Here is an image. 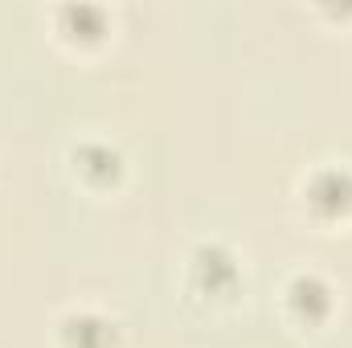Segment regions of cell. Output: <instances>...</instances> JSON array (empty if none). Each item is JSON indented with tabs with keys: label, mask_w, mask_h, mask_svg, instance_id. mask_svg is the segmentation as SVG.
I'll return each instance as SVG.
<instances>
[{
	"label": "cell",
	"mask_w": 352,
	"mask_h": 348,
	"mask_svg": "<svg viewBox=\"0 0 352 348\" xmlns=\"http://www.w3.org/2000/svg\"><path fill=\"white\" fill-rule=\"evenodd\" d=\"M62 336L70 348H111L115 345V324H107L94 312H78L62 324Z\"/></svg>",
	"instance_id": "cell-4"
},
{
	"label": "cell",
	"mask_w": 352,
	"mask_h": 348,
	"mask_svg": "<svg viewBox=\"0 0 352 348\" xmlns=\"http://www.w3.org/2000/svg\"><path fill=\"white\" fill-rule=\"evenodd\" d=\"M291 307H295V316L307 320V324L324 320V316L332 312V291H328V283H324L320 274H299V279L291 283Z\"/></svg>",
	"instance_id": "cell-3"
},
{
	"label": "cell",
	"mask_w": 352,
	"mask_h": 348,
	"mask_svg": "<svg viewBox=\"0 0 352 348\" xmlns=\"http://www.w3.org/2000/svg\"><path fill=\"white\" fill-rule=\"evenodd\" d=\"M307 201L320 213H349L352 209V173L349 168H320L307 184Z\"/></svg>",
	"instance_id": "cell-2"
},
{
	"label": "cell",
	"mask_w": 352,
	"mask_h": 348,
	"mask_svg": "<svg viewBox=\"0 0 352 348\" xmlns=\"http://www.w3.org/2000/svg\"><path fill=\"white\" fill-rule=\"evenodd\" d=\"M192 270H197V283H201L209 295H226V291H234V283H238V262H234L230 250H221L217 242L197 246Z\"/></svg>",
	"instance_id": "cell-1"
},
{
	"label": "cell",
	"mask_w": 352,
	"mask_h": 348,
	"mask_svg": "<svg viewBox=\"0 0 352 348\" xmlns=\"http://www.w3.org/2000/svg\"><path fill=\"white\" fill-rule=\"evenodd\" d=\"M74 160H78V173L94 180V184H107V180H115L119 176V152L115 148H107V144H82L78 152H74Z\"/></svg>",
	"instance_id": "cell-5"
}]
</instances>
